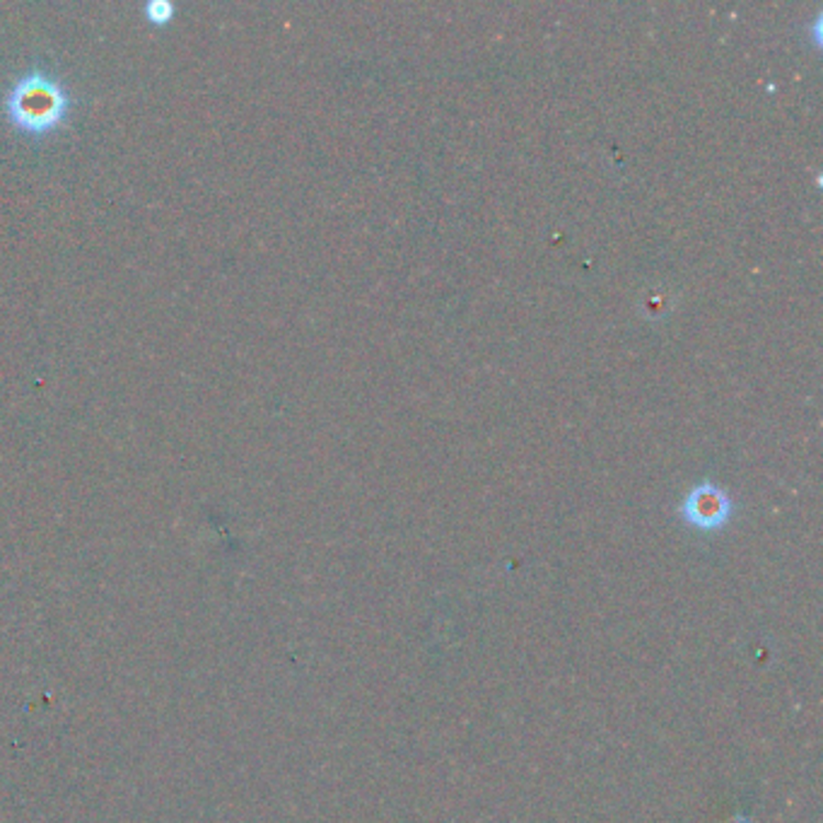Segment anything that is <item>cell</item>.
<instances>
[{
	"instance_id": "7a4b0ae2",
	"label": "cell",
	"mask_w": 823,
	"mask_h": 823,
	"mask_svg": "<svg viewBox=\"0 0 823 823\" xmlns=\"http://www.w3.org/2000/svg\"><path fill=\"white\" fill-rule=\"evenodd\" d=\"M681 517L698 531H720L734 515V503L717 483H695L681 503Z\"/></svg>"
},
{
	"instance_id": "277c9868",
	"label": "cell",
	"mask_w": 823,
	"mask_h": 823,
	"mask_svg": "<svg viewBox=\"0 0 823 823\" xmlns=\"http://www.w3.org/2000/svg\"><path fill=\"white\" fill-rule=\"evenodd\" d=\"M732 823H748V819H742V816H737V819H732Z\"/></svg>"
},
{
	"instance_id": "6da1fadb",
	"label": "cell",
	"mask_w": 823,
	"mask_h": 823,
	"mask_svg": "<svg viewBox=\"0 0 823 823\" xmlns=\"http://www.w3.org/2000/svg\"><path fill=\"white\" fill-rule=\"evenodd\" d=\"M70 92L66 83L44 68L22 73L6 95V114L24 133L54 131L68 117Z\"/></svg>"
},
{
	"instance_id": "3957f363",
	"label": "cell",
	"mask_w": 823,
	"mask_h": 823,
	"mask_svg": "<svg viewBox=\"0 0 823 823\" xmlns=\"http://www.w3.org/2000/svg\"><path fill=\"white\" fill-rule=\"evenodd\" d=\"M143 10H145L147 20H153V22H169L172 15H174V10H177V8H174L172 0H147V3L143 6Z\"/></svg>"
}]
</instances>
